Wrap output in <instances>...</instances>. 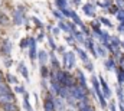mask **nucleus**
<instances>
[{
	"label": "nucleus",
	"mask_w": 124,
	"mask_h": 111,
	"mask_svg": "<svg viewBox=\"0 0 124 111\" xmlns=\"http://www.w3.org/2000/svg\"><path fill=\"white\" fill-rule=\"evenodd\" d=\"M123 105H124V101H123Z\"/></svg>",
	"instance_id": "f8f14e48"
},
{
	"label": "nucleus",
	"mask_w": 124,
	"mask_h": 111,
	"mask_svg": "<svg viewBox=\"0 0 124 111\" xmlns=\"http://www.w3.org/2000/svg\"><path fill=\"white\" fill-rule=\"evenodd\" d=\"M117 78H118L120 84H124V68H121V66L117 69Z\"/></svg>",
	"instance_id": "39448f33"
},
{
	"label": "nucleus",
	"mask_w": 124,
	"mask_h": 111,
	"mask_svg": "<svg viewBox=\"0 0 124 111\" xmlns=\"http://www.w3.org/2000/svg\"><path fill=\"white\" fill-rule=\"evenodd\" d=\"M105 66H107V69H114V68H116V63H114L113 59H108V61L105 62Z\"/></svg>",
	"instance_id": "0eeeda50"
},
{
	"label": "nucleus",
	"mask_w": 124,
	"mask_h": 111,
	"mask_svg": "<svg viewBox=\"0 0 124 111\" xmlns=\"http://www.w3.org/2000/svg\"><path fill=\"white\" fill-rule=\"evenodd\" d=\"M111 45H113L114 48H118V46L121 45V42L118 40V38H111Z\"/></svg>",
	"instance_id": "6e6552de"
},
{
	"label": "nucleus",
	"mask_w": 124,
	"mask_h": 111,
	"mask_svg": "<svg viewBox=\"0 0 124 111\" xmlns=\"http://www.w3.org/2000/svg\"><path fill=\"white\" fill-rule=\"evenodd\" d=\"M117 95H118V100H120V103H123V101H124V91H123V87H118V88H117Z\"/></svg>",
	"instance_id": "423d86ee"
},
{
	"label": "nucleus",
	"mask_w": 124,
	"mask_h": 111,
	"mask_svg": "<svg viewBox=\"0 0 124 111\" xmlns=\"http://www.w3.org/2000/svg\"><path fill=\"white\" fill-rule=\"evenodd\" d=\"M3 111H19V108H17V105L13 103V104H6V105H3Z\"/></svg>",
	"instance_id": "20e7f679"
},
{
	"label": "nucleus",
	"mask_w": 124,
	"mask_h": 111,
	"mask_svg": "<svg viewBox=\"0 0 124 111\" xmlns=\"http://www.w3.org/2000/svg\"><path fill=\"white\" fill-rule=\"evenodd\" d=\"M98 55H101V56L107 55V52H105V49H104L102 46H98Z\"/></svg>",
	"instance_id": "1a4fd4ad"
},
{
	"label": "nucleus",
	"mask_w": 124,
	"mask_h": 111,
	"mask_svg": "<svg viewBox=\"0 0 124 111\" xmlns=\"http://www.w3.org/2000/svg\"><path fill=\"white\" fill-rule=\"evenodd\" d=\"M100 82H101V87H102V94H104V97H105V98H110V97H111V91H110L108 85L105 84V81H104L102 78L100 79Z\"/></svg>",
	"instance_id": "f03ea898"
},
{
	"label": "nucleus",
	"mask_w": 124,
	"mask_h": 111,
	"mask_svg": "<svg viewBox=\"0 0 124 111\" xmlns=\"http://www.w3.org/2000/svg\"><path fill=\"white\" fill-rule=\"evenodd\" d=\"M45 111H55V104L51 98L45 100Z\"/></svg>",
	"instance_id": "7ed1b4c3"
},
{
	"label": "nucleus",
	"mask_w": 124,
	"mask_h": 111,
	"mask_svg": "<svg viewBox=\"0 0 124 111\" xmlns=\"http://www.w3.org/2000/svg\"><path fill=\"white\" fill-rule=\"evenodd\" d=\"M108 107H110V111H117V107H116V104H114V103H110V105H108Z\"/></svg>",
	"instance_id": "9d476101"
},
{
	"label": "nucleus",
	"mask_w": 124,
	"mask_h": 111,
	"mask_svg": "<svg viewBox=\"0 0 124 111\" xmlns=\"http://www.w3.org/2000/svg\"><path fill=\"white\" fill-rule=\"evenodd\" d=\"M15 103V95L10 91V87L6 82L0 84V105H6V104H13Z\"/></svg>",
	"instance_id": "f257e3e1"
},
{
	"label": "nucleus",
	"mask_w": 124,
	"mask_h": 111,
	"mask_svg": "<svg viewBox=\"0 0 124 111\" xmlns=\"http://www.w3.org/2000/svg\"><path fill=\"white\" fill-rule=\"evenodd\" d=\"M121 46H123V48H124V40H123V42H121Z\"/></svg>",
	"instance_id": "9b49d317"
}]
</instances>
